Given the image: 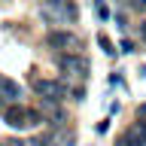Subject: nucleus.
<instances>
[{
    "mask_svg": "<svg viewBox=\"0 0 146 146\" xmlns=\"http://www.w3.org/2000/svg\"><path fill=\"white\" fill-rule=\"evenodd\" d=\"M98 43L104 46V52H107V55H113V52H116V49H113V43H110L107 36H98Z\"/></svg>",
    "mask_w": 146,
    "mask_h": 146,
    "instance_id": "nucleus-10",
    "label": "nucleus"
},
{
    "mask_svg": "<svg viewBox=\"0 0 146 146\" xmlns=\"http://www.w3.org/2000/svg\"><path fill=\"white\" fill-rule=\"evenodd\" d=\"M34 91L46 100H64L67 98V85L58 79H34Z\"/></svg>",
    "mask_w": 146,
    "mask_h": 146,
    "instance_id": "nucleus-5",
    "label": "nucleus"
},
{
    "mask_svg": "<svg viewBox=\"0 0 146 146\" xmlns=\"http://www.w3.org/2000/svg\"><path fill=\"white\" fill-rule=\"evenodd\" d=\"M0 146H9V143H0Z\"/></svg>",
    "mask_w": 146,
    "mask_h": 146,
    "instance_id": "nucleus-13",
    "label": "nucleus"
},
{
    "mask_svg": "<svg viewBox=\"0 0 146 146\" xmlns=\"http://www.w3.org/2000/svg\"><path fill=\"white\" fill-rule=\"evenodd\" d=\"M76 143V134H67V131H52V146H73Z\"/></svg>",
    "mask_w": 146,
    "mask_h": 146,
    "instance_id": "nucleus-9",
    "label": "nucleus"
},
{
    "mask_svg": "<svg viewBox=\"0 0 146 146\" xmlns=\"http://www.w3.org/2000/svg\"><path fill=\"white\" fill-rule=\"evenodd\" d=\"M58 67H61V73L67 76V82H82L88 76V70H91L88 58H82V55H76V52H64L61 58H58Z\"/></svg>",
    "mask_w": 146,
    "mask_h": 146,
    "instance_id": "nucleus-2",
    "label": "nucleus"
},
{
    "mask_svg": "<svg viewBox=\"0 0 146 146\" xmlns=\"http://www.w3.org/2000/svg\"><path fill=\"white\" fill-rule=\"evenodd\" d=\"M3 104H21V85L0 73V110H3Z\"/></svg>",
    "mask_w": 146,
    "mask_h": 146,
    "instance_id": "nucleus-6",
    "label": "nucleus"
},
{
    "mask_svg": "<svg viewBox=\"0 0 146 146\" xmlns=\"http://www.w3.org/2000/svg\"><path fill=\"white\" fill-rule=\"evenodd\" d=\"M40 15L46 21H52V25H67V21H76L79 9L73 6L70 0H46L43 9H40Z\"/></svg>",
    "mask_w": 146,
    "mask_h": 146,
    "instance_id": "nucleus-1",
    "label": "nucleus"
},
{
    "mask_svg": "<svg viewBox=\"0 0 146 146\" xmlns=\"http://www.w3.org/2000/svg\"><path fill=\"white\" fill-rule=\"evenodd\" d=\"M140 36H143V43H146V21L140 25Z\"/></svg>",
    "mask_w": 146,
    "mask_h": 146,
    "instance_id": "nucleus-12",
    "label": "nucleus"
},
{
    "mask_svg": "<svg viewBox=\"0 0 146 146\" xmlns=\"http://www.w3.org/2000/svg\"><path fill=\"white\" fill-rule=\"evenodd\" d=\"M116 146H146V122H134V125L116 140Z\"/></svg>",
    "mask_w": 146,
    "mask_h": 146,
    "instance_id": "nucleus-7",
    "label": "nucleus"
},
{
    "mask_svg": "<svg viewBox=\"0 0 146 146\" xmlns=\"http://www.w3.org/2000/svg\"><path fill=\"white\" fill-rule=\"evenodd\" d=\"M46 46H49V49H61V52H76L82 46V40L64 27V31H49V34H46Z\"/></svg>",
    "mask_w": 146,
    "mask_h": 146,
    "instance_id": "nucleus-4",
    "label": "nucleus"
},
{
    "mask_svg": "<svg viewBox=\"0 0 146 146\" xmlns=\"http://www.w3.org/2000/svg\"><path fill=\"white\" fill-rule=\"evenodd\" d=\"M3 119H6V125L21 128V131H25V128L40 125V122H46L40 110H27V107H21V104H15V107H6V110H3Z\"/></svg>",
    "mask_w": 146,
    "mask_h": 146,
    "instance_id": "nucleus-3",
    "label": "nucleus"
},
{
    "mask_svg": "<svg viewBox=\"0 0 146 146\" xmlns=\"http://www.w3.org/2000/svg\"><path fill=\"white\" fill-rule=\"evenodd\" d=\"M98 15H100V18H107V15H110V9L104 6V3H98Z\"/></svg>",
    "mask_w": 146,
    "mask_h": 146,
    "instance_id": "nucleus-11",
    "label": "nucleus"
},
{
    "mask_svg": "<svg viewBox=\"0 0 146 146\" xmlns=\"http://www.w3.org/2000/svg\"><path fill=\"white\" fill-rule=\"evenodd\" d=\"M61 100H46V98H40V113H43V119H49V125H64V110L58 107Z\"/></svg>",
    "mask_w": 146,
    "mask_h": 146,
    "instance_id": "nucleus-8",
    "label": "nucleus"
}]
</instances>
